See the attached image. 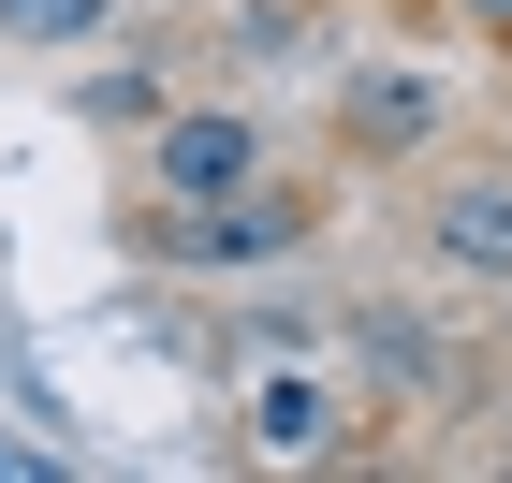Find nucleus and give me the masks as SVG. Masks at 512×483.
I'll use <instances>...</instances> for the list:
<instances>
[{"label":"nucleus","instance_id":"nucleus-4","mask_svg":"<svg viewBox=\"0 0 512 483\" xmlns=\"http://www.w3.org/2000/svg\"><path fill=\"white\" fill-rule=\"evenodd\" d=\"M439 132V88L410 74V59H366L352 88H337V147H366V161H395V147H425Z\"/></svg>","mask_w":512,"mask_h":483},{"label":"nucleus","instance_id":"nucleus-7","mask_svg":"<svg viewBox=\"0 0 512 483\" xmlns=\"http://www.w3.org/2000/svg\"><path fill=\"white\" fill-rule=\"evenodd\" d=\"M454 15H483V30H512V0H454Z\"/></svg>","mask_w":512,"mask_h":483},{"label":"nucleus","instance_id":"nucleus-1","mask_svg":"<svg viewBox=\"0 0 512 483\" xmlns=\"http://www.w3.org/2000/svg\"><path fill=\"white\" fill-rule=\"evenodd\" d=\"M322 235V176H249V191H205V205H161L147 249L161 264H278V249H308Z\"/></svg>","mask_w":512,"mask_h":483},{"label":"nucleus","instance_id":"nucleus-3","mask_svg":"<svg viewBox=\"0 0 512 483\" xmlns=\"http://www.w3.org/2000/svg\"><path fill=\"white\" fill-rule=\"evenodd\" d=\"M425 249L454 264V279H512V161H483V176L425 191Z\"/></svg>","mask_w":512,"mask_h":483},{"label":"nucleus","instance_id":"nucleus-5","mask_svg":"<svg viewBox=\"0 0 512 483\" xmlns=\"http://www.w3.org/2000/svg\"><path fill=\"white\" fill-rule=\"evenodd\" d=\"M337 425H352V410L322 396L308 366H264V381H249V454H293V469H308V454H337Z\"/></svg>","mask_w":512,"mask_h":483},{"label":"nucleus","instance_id":"nucleus-2","mask_svg":"<svg viewBox=\"0 0 512 483\" xmlns=\"http://www.w3.org/2000/svg\"><path fill=\"white\" fill-rule=\"evenodd\" d=\"M264 161H278V147H264L249 103H191V118L147 132V191H161V205H205V191H249Z\"/></svg>","mask_w":512,"mask_h":483},{"label":"nucleus","instance_id":"nucleus-6","mask_svg":"<svg viewBox=\"0 0 512 483\" xmlns=\"http://www.w3.org/2000/svg\"><path fill=\"white\" fill-rule=\"evenodd\" d=\"M118 0H0V44H88Z\"/></svg>","mask_w":512,"mask_h":483}]
</instances>
